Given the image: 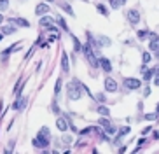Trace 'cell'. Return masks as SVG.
Masks as SVG:
<instances>
[{
	"instance_id": "obj_1",
	"label": "cell",
	"mask_w": 159,
	"mask_h": 154,
	"mask_svg": "<svg viewBox=\"0 0 159 154\" xmlns=\"http://www.w3.org/2000/svg\"><path fill=\"white\" fill-rule=\"evenodd\" d=\"M49 142H51V133H49V128H42L40 131H39V135L33 138V145L35 147H39V149H45L49 145Z\"/></svg>"
},
{
	"instance_id": "obj_2",
	"label": "cell",
	"mask_w": 159,
	"mask_h": 154,
	"mask_svg": "<svg viewBox=\"0 0 159 154\" xmlns=\"http://www.w3.org/2000/svg\"><path fill=\"white\" fill-rule=\"evenodd\" d=\"M66 93H68V98L70 100H79L82 96V84L79 81H72L68 82L66 86Z\"/></svg>"
},
{
	"instance_id": "obj_3",
	"label": "cell",
	"mask_w": 159,
	"mask_h": 154,
	"mask_svg": "<svg viewBox=\"0 0 159 154\" xmlns=\"http://www.w3.org/2000/svg\"><path fill=\"white\" fill-rule=\"evenodd\" d=\"M82 51H84V54H86V60L89 61V65H91V67H98V58L95 56V51L91 49V46H89V44H86V46L82 47Z\"/></svg>"
},
{
	"instance_id": "obj_4",
	"label": "cell",
	"mask_w": 159,
	"mask_h": 154,
	"mask_svg": "<svg viewBox=\"0 0 159 154\" xmlns=\"http://www.w3.org/2000/svg\"><path fill=\"white\" fill-rule=\"evenodd\" d=\"M149 39H150V51H152L154 56L159 60V37H157L156 33H150Z\"/></svg>"
},
{
	"instance_id": "obj_5",
	"label": "cell",
	"mask_w": 159,
	"mask_h": 154,
	"mask_svg": "<svg viewBox=\"0 0 159 154\" xmlns=\"http://www.w3.org/2000/svg\"><path fill=\"white\" fill-rule=\"evenodd\" d=\"M140 86H142L140 79H135V77H126L124 79V88L126 90H138Z\"/></svg>"
},
{
	"instance_id": "obj_6",
	"label": "cell",
	"mask_w": 159,
	"mask_h": 154,
	"mask_svg": "<svg viewBox=\"0 0 159 154\" xmlns=\"http://www.w3.org/2000/svg\"><path fill=\"white\" fill-rule=\"evenodd\" d=\"M128 21L131 25H138L140 23V12H138V9H129L128 11Z\"/></svg>"
},
{
	"instance_id": "obj_7",
	"label": "cell",
	"mask_w": 159,
	"mask_h": 154,
	"mask_svg": "<svg viewBox=\"0 0 159 154\" xmlns=\"http://www.w3.org/2000/svg\"><path fill=\"white\" fill-rule=\"evenodd\" d=\"M117 82H116V79H112V77H107L105 79V90L108 91V93H116L117 91Z\"/></svg>"
},
{
	"instance_id": "obj_8",
	"label": "cell",
	"mask_w": 159,
	"mask_h": 154,
	"mask_svg": "<svg viewBox=\"0 0 159 154\" xmlns=\"http://www.w3.org/2000/svg\"><path fill=\"white\" fill-rule=\"evenodd\" d=\"M98 124H100V126H103V128H105V130L108 131V133H114V131H116V128H114V126L110 124V121L107 119V116L100 117V119H98Z\"/></svg>"
},
{
	"instance_id": "obj_9",
	"label": "cell",
	"mask_w": 159,
	"mask_h": 154,
	"mask_svg": "<svg viewBox=\"0 0 159 154\" xmlns=\"http://www.w3.org/2000/svg\"><path fill=\"white\" fill-rule=\"evenodd\" d=\"M98 67H101L105 72H112V63H110V60H107V58H100V60H98Z\"/></svg>"
},
{
	"instance_id": "obj_10",
	"label": "cell",
	"mask_w": 159,
	"mask_h": 154,
	"mask_svg": "<svg viewBox=\"0 0 159 154\" xmlns=\"http://www.w3.org/2000/svg\"><path fill=\"white\" fill-rule=\"evenodd\" d=\"M49 11H51V9H49V5H47V4H44V2H42V4H39V5L35 7V14H37V16H44V14H47Z\"/></svg>"
},
{
	"instance_id": "obj_11",
	"label": "cell",
	"mask_w": 159,
	"mask_h": 154,
	"mask_svg": "<svg viewBox=\"0 0 159 154\" xmlns=\"http://www.w3.org/2000/svg\"><path fill=\"white\" fill-rule=\"evenodd\" d=\"M56 126H58L60 131H66L68 130V119L66 117H58L56 119Z\"/></svg>"
},
{
	"instance_id": "obj_12",
	"label": "cell",
	"mask_w": 159,
	"mask_h": 154,
	"mask_svg": "<svg viewBox=\"0 0 159 154\" xmlns=\"http://www.w3.org/2000/svg\"><path fill=\"white\" fill-rule=\"evenodd\" d=\"M53 23H54V19H53V18H49V16H45V14L40 18V26L51 28V26H53Z\"/></svg>"
},
{
	"instance_id": "obj_13",
	"label": "cell",
	"mask_w": 159,
	"mask_h": 154,
	"mask_svg": "<svg viewBox=\"0 0 159 154\" xmlns=\"http://www.w3.org/2000/svg\"><path fill=\"white\" fill-rule=\"evenodd\" d=\"M61 70H63L65 74L70 70V63H68V56H66V53H61Z\"/></svg>"
},
{
	"instance_id": "obj_14",
	"label": "cell",
	"mask_w": 159,
	"mask_h": 154,
	"mask_svg": "<svg viewBox=\"0 0 159 154\" xmlns=\"http://www.w3.org/2000/svg\"><path fill=\"white\" fill-rule=\"evenodd\" d=\"M11 23H14L18 26H23V28H30V23L26 19H23V18H14V19H11Z\"/></svg>"
},
{
	"instance_id": "obj_15",
	"label": "cell",
	"mask_w": 159,
	"mask_h": 154,
	"mask_svg": "<svg viewBox=\"0 0 159 154\" xmlns=\"http://www.w3.org/2000/svg\"><path fill=\"white\" fill-rule=\"evenodd\" d=\"M25 103H26V100H25V98H18V100H16V103L12 105V109H14V111H21V109L25 107Z\"/></svg>"
},
{
	"instance_id": "obj_16",
	"label": "cell",
	"mask_w": 159,
	"mask_h": 154,
	"mask_svg": "<svg viewBox=\"0 0 159 154\" xmlns=\"http://www.w3.org/2000/svg\"><path fill=\"white\" fill-rule=\"evenodd\" d=\"M149 35H150L149 30H138V32H136V37H138V40H147Z\"/></svg>"
},
{
	"instance_id": "obj_17",
	"label": "cell",
	"mask_w": 159,
	"mask_h": 154,
	"mask_svg": "<svg viewBox=\"0 0 159 154\" xmlns=\"http://www.w3.org/2000/svg\"><path fill=\"white\" fill-rule=\"evenodd\" d=\"M96 44H98V46H110V39H107L105 35H100L96 39Z\"/></svg>"
},
{
	"instance_id": "obj_18",
	"label": "cell",
	"mask_w": 159,
	"mask_h": 154,
	"mask_svg": "<svg viewBox=\"0 0 159 154\" xmlns=\"http://www.w3.org/2000/svg\"><path fill=\"white\" fill-rule=\"evenodd\" d=\"M96 111H98V114H100V116H107V117L110 116V111H108V109H107V107H103V105H100V107H96Z\"/></svg>"
},
{
	"instance_id": "obj_19",
	"label": "cell",
	"mask_w": 159,
	"mask_h": 154,
	"mask_svg": "<svg viewBox=\"0 0 159 154\" xmlns=\"http://www.w3.org/2000/svg\"><path fill=\"white\" fill-rule=\"evenodd\" d=\"M56 23H58V25H60V26H61V28H63L65 32H68V26H66V21H65V19L61 18V16H58V19H56Z\"/></svg>"
},
{
	"instance_id": "obj_20",
	"label": "cell",
	"mask_w": 159,
	"mask_h": 154,
	"mask_svg": "<svg viewBox=\"0 0 159 154\" xmlns=\"http://www.w3.org/2000/svg\"><path fill=\"white\" fill-rule=\"evenodd\" d=\"M96 11H98L100 14H103V16H108V9H107L103 4H98V5H96Z\"/></svg>"
},
{
	"instance_id": "obj_21",
	"label": "cell",
	"mask_w": 159,
	"mask_h": 154,
	"mask_svg": "<svg viewBox=\"0 0 159 154\" xmlns=\"http://www.w3.org/2000/svg\"><path fill=\"white\" fill-rule=\"evenodd\" d=\"M142 72H143V81H150V79H152V75L156 74L154 70H147V69H145V70H142Z\"/></svg>"
},
{
	"instance_id": "obj_22",
	"label": "cell",
	"mask_w": 159,
	"mask_h": 154,
	"mask_svg": "<svg viewBox=\"0 0 159 154\" xmlns=\"http://www.w3.org/2000/svg\"><path fill=\"white\" fill-rule=\"evenodd\" d=\"M60 5H61V7H63V9H65V11H66L68 14H70V16H74V9H72L70 5H68L66 2H60Z\"/></svg>"
},
{
	"instance_id": "obj_23",
	"label": "cell",
	"mask_w": 159,
	"mask_h": 154,
	"mask_svg": "<svg viewBox=\"0 0 159 154\" xmlns=\"http://www.w3.org/2000/svg\"><path fill=\"white\" fill-rule=\"evenodd\" d=\"M72 42H74V47H75V51H82V46H81V42H79V39L74 35L72 37Z\"/></svg>"
},
{
	"instance_id": "obj_24",
	"label": "cell",
	"mask_w": 159,
	"mask_h": 154,
	"mask_svg": "<svg viewBox=\"0 0 159 154\" xmlns=\"http://www.w3.org/2000/svg\"><path fill=\"white\" fill-rule=\"evenodd\" d=\"M14 32H16L14 26H4V28H2V33H4V35H11V33H14Z\"/></svg>"
},
{
	"instance_id": "obj_25",
	"label": "cell",
	"mask_w": 159,
	"mask_h": 154,
	"mask_svg": "<svg viewBox=\"0 0 159 154\" xmlns=\"http://www.w3.org/2000/svg\"><path fill=\"white\" fill-rule=\"evenodd\" d=\"M9 9V0H0V11H7Z\"/></svg>"
},
{
	"instance_id": "obj_26",
	"label": "cell",
	"mask_w": 159,
	"mask_h": 154,
	"mask_svg": "<svg viewBox=\"0 0 159 154\" xmlns=\"http://www.w3.org/2000/svg\"><path fill=\"white\" fill-rule=\"evenodd\" d=\"M60 91H61V79H58V81H56V86H54V95L58 96V95H60Z\"/></svg>"
},
{
	"instance_id": "obj_27",
	"label": "cell",
	"mask_w": 159,
	"mask_h": 154,
	"mask_svg": "<svg viewBox=\"0 0 159 154\" xmlns=\"http://www.w3.org/2000/svg\"><path fill=\"white\" fill-rule=\"evenodd\" d=\"M142 61L147 65L149 61H150V53H147V51H143V54H142Z\"/></svg>"
},
{
	"instance_id": "obj_28",
	"label": "cell",
	"mask_w": 159,
	"mask_h": 154,
	"mask_svg": "<svg viewBox=\"0 0 159 154\" xmlns=\"http://www.w3.org/2000/svg\"><path fill=\"white\" fill-rule=\"evenodd\" d=\"M128 133H129V126H124V128L119 130V137H124V135H128Z\"/></svg>"
},
{
	"instance_id": "obj_29",
	"label": "cell",
	"mask_w": 159,
	"mask_h": 154,
	"mask_svg": "<svg viewBox=\"0 0 159 154\" xmlns=\"http://www.w3.org/2000/svg\"><path fill=\"white\" fill-rule=\"evenodd\" d=\"M110 5H112V9H119V7H121L119 0H110Z\"/></svg>"
},
{
	"instance_id": "obj_30",
	"label": "cell",
	"mask_w": 159,
	"mask_h": 154,
	"mask_svg": "<svg viewBox=\"0 0 159 154\" xmlns=\"http://www.w3.org/2000/svg\"><path fill=\"white\" fill-rule=\"evenodd\" d=\"M156 117H157V114H145L143 116V119H147V121H154Z\"/></svg>"
},
{
	"instance_id": "obj_31",
	"label": "cell",
	"mask_w": 159,
	"mask_h": 154,
	"mask_svg": "<svg viewBox=\"0 0 159 154\" xmlns=\"http://www.w3.org/2000/svg\"><path fill=\"white\" fill-rule=\"evenodd\" d=\"M91 131H93V128H89V126H87L86 130H82V131H81V135H87V133H91Z\"/></svg>"
},
{
	"instance_id": "obj_32",
	"label": "cell",
	"mask_w": 159,
	"mask_h": 154,
	"mask_svg": "<svg viewBox=\"0 0 159 154\" xmlns=\"http://www.w3.org/2000/svg\"><path fill=\"white\" fill-rule=\"evenodd\" d=\"M154 84L159 86V74H156V79H154Z\"/></svg>"
},
{
	"instance_id": "obj_33",
	"label": "cell",
	"mask_w": 159,
	"mask_h": 154,
	"mask_svg": "<svg viewBox=\"0 0 159 154\" xmlns=\"http://www.w3.org/2000/svg\"><path fill=\"white\" fill-rule=\"evenodd\" d=\"M63 142H66V144L72 142V137H63Z\"/></svg>"
},
{
	"instance_id": "obj_34",
	"label": "cell",
	"mask_w": 159,
	"mask_h": 154,
	"mask_svg": "<svg viewBox=\"0 0 159 154\" xmlns=\"http://www.w3.org/2000/svg\"><path fill=\"white\" fill-rule=\"evenodd\" d=\"M149 95H150V90L147 88V90H143V96H149Z\"/></svg>"
},
{
	"instance_id": "obj_35",
	"label": "cell",
	"mask_w": 159,
	"mask_h": 154,
	"mask_svg": "<svg viewBox=\"0 0 159 154\" xmlns=\"http://www.w3.org/2000/svg\"><path fill=\"white\" fill-rule=\"evenodd\" d=\"M2 23H4V16H2V14H0V25H2Z\"/></svg>"
},
{
	"instance_id": "obj_36",
	"label": "cell",
	"mask_w": 159,
	"mask_h": 154,
	"mask_svg": "<svg viewBox=\"0 0 159 154\" xmlns=\"http://www.w3.org/2000/svg\"><path fill=\"white\" fill-rule=\"evenodd\" d=\"M2 39H4V33H2V32H0V40H2Z\"/></svg>"
},
{
	"instance_id": "obj_37",
	"label": "cell",
	"mask_w": 159,
	"mask_h": 154,
	"mask_svg": "<svg viewBox=\"0 0 159 154\" xmlns=\"http://www.w3.org/2000/svg\"><path fill=\"white\" fill-rule=\"evenodd\" d=\"M156 114H159V105H157V111H156Z\"/></svg>"
},
{
	"instance_id": "obj_38",
	"label": "cell",
	"mask_w": 159,
	"mask_h": 154,
	"mask_svg": "<svg viewBox=\"0 0 159 154\" xmlns=\"http://www.w3.org/2000/svg\"><path fill=\"white\" fill-rule=\"evenodd\" d=\"M47 2H54V0H47Z\"/></svg>"
}]
</instances>
